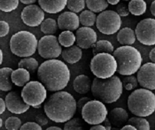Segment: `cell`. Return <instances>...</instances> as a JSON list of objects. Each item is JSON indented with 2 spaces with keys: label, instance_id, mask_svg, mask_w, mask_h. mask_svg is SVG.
I'll return each mask as SVG.
<instances>
[{
  "label": "cell",
  "instance_id": "cell-1",
  "mask_svg": "<svg viewBox=\"0 0 155 130\" xmlns=\"http://www.w3.org/2000/svg\"><path fill=\"white\" fill-rule=\"evenodd\" d=\"M37 77L47 91L55 93L68 86L71 79V72L64 62L56 59H49L38 67Z\"/></svg>",
  "mask_w": 155,
  "mask_h": 130
},
{
  "label": "cell",
  "instance_id": "cell-2",
  "mask_svg": "<svg viewBox=\"0 0 155 130\" xmlns=\"http://www.w3.org/2000/svg\"><path fill=\"white\" fill-rule=\"evenodd\" d=\"M44 110L53 122L65 123L73 119L76 112V101L67 91L55 92L45 102Z\"/></svg>",
  "mask_w": 155,
  "mask_h": 130
},
{
  "label": "cell",
  "instance_id": "cell-3",
  "mask_svg": "<svg viewBox=\"0 0 155 130\" xmlns=\"http://www.w3.org/2000/svg\"><path fill=\"white\" fill-rule=\"evenodd\" d=\"M91 91L96 100L104 104H111L117 101L123 94V86L117 75L107 79L95 77L92 82Z\"/></svg>",
  "mask_w": 155,
  "mask_h": 130
},
{
  "label": "cell",
  "instance_id": "cell-4",
  "mask_svg": "<svg viewBox=\"0 0 155 130\" xmlns=\"http://www.w3.org/2000/svg\"><path fill=\"white\" fill-rule=\"evenodd\" d=\"M117 64V73L123 76L134 75L142 66L140 52L133 46H121L113 52Z\"/></svg>",
  "mask_w": 155,
  "mask_h": 130
},
{
  "label": "cell",
  "instance_id": "cell-5",
  "mask_svg": "<svg viewBox=\"0 0 155 130\" xmlns=\"http://www.w3.org/2000/svg\"><path fill=\"white\" fill-rule=\"evenodd\" d=\"M128 107L136 117L150 116L155 111V95L151 91L144 88L135 89L128 97Z\"/></svg>",
  "mask_w": 155,
  "mask_h": 130
},
{
  "label": "cell",
  "instance_id": "cell-6",
  "mask_svg": "<svg viewBox=\"0 0 155 130\" xmlns=\"http://www.w3.org/2000/svg\"><path fill=\"white\" fill-rule=\"evenodd\" d=\"M38 40L32 32L21 31L11 37L10 49L13 54L19 57H29L34 55L37 49Z\"/></svg>",
  "mask_w": 155,
  "mask_h": 130
},
{
  "label": "cell",
  "instance_id": "cell-7",
  "mask_svg": "<svg viewBox=\"0 0 155 130\" xmlns=\"http://www.w3.org/2000/svg\"><path fill=\"white\" fill-rule=\"evenodd\" d=\"M90 68L96 78L107 79L112 77L117 72V64L112 54L99 53L92 58Z\"/></svg>",
  "mask_w": 155,
  "mask_h": 130
},
{
  "label": "cell",
  "instance_id": "cell-8",
  "mask_svg": "<svg viewBox=\"0 0 155 130\" xmlns=\"http://www.w3.org/2000/svg\"><path fill=\"white\" fill-rule=\"evenodd\" d=\"M21 96L26 105L38 108L47 98V90L39 81H30L23 87Z\"/></svg>",
  "mask_w": 155,
  "mask_h": 130
},
{
  "label": "cell",
  "instance_id": "cell-9",
  "mask_svg": "<svg viewBox=\"0 0 155 130\" xmlns=\"http://www.w3.org/2000/svg\"><path fill=\"white\" fill-rule=\"evenodd\" d=\"M82 119L90 125L101 124L108 116V111L103 103L97 100H91L82 108Z\"/></svg>",
  "mask_w": 155,
  "mask_h": 130
},
{
  "label": "cell",
  "instance_id": "cell-10",
  "mask_svg": "<svg viewBox=\"0 0 155 130\" xmlns=\"http://www.w3.org/2000/svg\"><path fill=\"white\" fill-rule=\"evenodd\" d=\"M96 28L102 34L112 35L120 29L122 19L114 10H105L96 17Z\"/></svg>",
  "mask_w": 155,
  "mask_h": 130
},
{
  "label": "cell",
  "instance_id": "cell-11",
  "mask_svg": "<svg viewBox=\"0 0 155 130\" xmlns=\"http://www.w3.org/2000/svg\"><path fill=\"white\" fill-rule=\"evenodd\" d=\"M37 50L41 57L49 60L58 58L61 55L62 48L56 36L45 35L38 41Z\"/></svg>",
  "mask_w": 155,
  "mask_h": 130
},
{
  "label": "cell",
  "instance_id": "cell-12",
  "mask_svg": "<svg viewBox=\"0 0 155 130\" xmlns=\"http://www.w3.org/2000/svg\"><path fill=\"white\" fill-rule=\"evenodd\" d=\"M136 39L142 44L151 46L155 45V20L146 18L138 23L135 28Z\"/></svg>",
  "mask_w": 155,
  "mask_h": 130
},
{
  "label": "cell",
  "instance_id": "cell-13",
  "mask_svg": "<svg viewBox=\"0 0 155 130\" xmlns=\"http://www.w3.org/2000/svg\"><path fill=\"white\" fill-rule=\"evenodd\" d=\"M138 83L148 90L155 89V64L151 62L146 63L140 67L137 72Z\"/></svg>",
  "mask_w": 155,
  "mask_h": 130
},
{
  "label": "cell",
  "instance_id": "cell-14",
  "mask_svg": "<svg viewBox=\"0 0 155 130\" xmlns=\"http://www.w3.org/2000/svg\"><path fill=\"white\" fill-rule=\"evenodd\" d=\"M21 17L26 26L37 27L44 21L45 14L40 7L34 4L25 7L22 11Z\"/></svg>",
  "mask_w": 155,
  "mask_h": 130
},
{
  "label": "cell",
  "instance_id": "cell-15",
  "mask_svg": "<svg viewBox=\"0 0 155 130\" xmlns=\"http://www.w3.org/2000/svg\"><path fill=\"white\" fill-rule=\"evenodd\" d=\"M75 35L76 45L81 49L92 48L97 40L96 32L88 27H81L76 30Z\"/></svg>",
  "mask_w": 155,
  "mask_h": 130
},
{
  "label": "cell",
  "instance_id": "cell-16",
  "mask_svg": "<svg viewBox=\"0 0 155 130\" xmlns=\"http://www.w3.org/2000/svg\"><path fill=\"white\" fill-rule=\"evenodd\" d=\"M6 108L15 115L23 114L30 109V106L26 105L21 98V94L15 91H11L5 97Z\"/></svg>",
  "mask_w": 155,
  "mask_h": 130
},
{
  "label": "cell",
  "instance_id": "cell-17",
  "mask_svg": "<svg viewBox=\"0 0 155 130\" xmlns=\"http://www.w3.org/2000/svg\"><path fill=\"white\" fill-rule=\"evenodd\" d=\"M79 17L76 14L67 11L61 14L58 18L57 24L58 29L64 31L73 32L76 31L80 27Z\"/></svg>",
  "mask_w": 155,
  "mask_h": 130
},
{
  "label": "cell",
  "instance_id": "cell-18",
  "mask_svg": "<svg viewBox=\"0 0 155 130\" xmlns=\"http://www.w3.org/2000/svg\"><path fill=\"white\" fill-rule=\"evenodd\" d=\"M40 8L49 14H57L60 13L65 8L67 5V0H54V1H47V0H39L38 1Z\"/></svg>",
  "mask_w": 155,
  "mask_h": 130
},
{
  "label": "cell",
  "instance_id": "cell-19",
  "mask_svg": "<svg viewBox=\"0 0 155 130\" xmlns=\"http://www.w3.org/2000/svg\"><path fill=\"white\" fill-rule=\"evenodd\" d=\"M108 118L112 125L115 127L120 128L124 126L125 123L128 122L129 114L124 108L117 107L114 108L110 112Z\"/></svg>",
  "mask_w": 155,
  "mask_h": 130
},
{
  "label": "cell",
  "instance_id": "cell-20",
  "mask_svg": "<svg viewBox=\"0 0 155 130\" xmlns=\"http://www.w3.org/2000/svg\"><path fill=\"white\" fill-rule=\"evenodd\" d=\"M61 55L64 60L69 64H74L79 62L83 56L82 50L77 45H73L62 50Z\"/></svg>",
  "mask_w": 155,
  "mask_h": 130
},
{
  "label": "cell",
  "instance_id": "cell-21",
  "mask_svg": "<svg viewBox=\"0 0 155 130\" xmlns=\"http://www.w3.org/2000/svg\"><path fill=\"white\" fill-rule=\"evenodd\" d=\"M92 80L88 76L81 74L78 75L73 81L74 90L80 94H85L91 91Z\"/></svg>",
  "mask_w": 155,
  "mask_h": 130
},
{
  "label": "cell",
  "instance_id": "cell-22",
  "mask_svg": "<svg viewBox=\"0 0 155 130\" xmlns=\"http://www.w3.org/2000/svg\"><path fill=\"white\" fill-rule=\"evenodd\" d=\"M11 80L18 87H24L30 80V73L26 69L18 68L11 73Z\"/></svg>",
  "mask_w": 155,
  "mask_h": 130
},
{
  "label": "cell",
  "instance_id": "cell-23",
  "mask_svg": "<svg viewBox=\"0 0 155 130\" xmlns=\"http://www.w3.org/2000/svg\"><path fill=\"white\" fill-rule=\"evenodd\" d=\"M117 39L123 46H131L136 41L135 31L128 27H125L118 32Z\"/></svg>",
  "mask_w": 155,
  "mask_h": 130
},
{
  "label": "cell",
  "instance_id": "cell-24",
  "mask_svg": "<svg viewBox=\"0 0 155 130\" xmlns=\"http://www.w3.org/2000/svg\"><path fill=\"white\" fill-rule=\"evenodd\" d=\"M13 69L3 67L0 69V90L8 92L12 90L13 84L11 80V73Z\"/></svg>",
  "mask_w": 155,
  "mask_h": 130
},
{
  "label": "cell",
  "instance_id": "cell-25",
  "mask_svg": "<svg viewBox=\"0 0 155 130\" xmlns=\"http://www.w3.org/2000/svg\"><path fill=\"white\" fill-rule=\"evenodd\" d=\"M92 48L94 56L99 53H107L112 54L115 50L112 43L107 40H101L96 42Z\"/></svg>",
  "mask_w": 155,
  "mask_h": 130
},
{
  "label": "cell",
  "instance_id": "cell-26",
  "mask_svg": "<svg viewBox=\"0 0 155 130\" xmlns=\"http://www.w3.org/2000/svg\"><path fill=\"white\" fill-rule=\"evenodd\" d=\"M130 14L135 16L144 14L147 10V3L143 0H131L128 5Z\"/></svg>",
  "mask_w": 155,
  "mask_h": 130
},
{
  "label": "cell",
  "instance_id": "cell-27",
  "mask_svg": "<svg viewBox=\"0 0 155 130\" xmlns=\"http://www.w3.org/2000/svg\"><path fill=\"white\" fill-rule=\"evenodd\" d=\"M58 29L57 22L52 18L44 19L41 24V30L46 35H53Z\"/></svg>",
  "mask_w": 155,
  "mask_h": 130
},
{
  "label": "cell",
  "instance_id": "cell-28",
  "mask_svg": "<svg viewBox=\"0 0 155 130\" xmlns=\"http://www.w3.org/2000/svg\"><path fill=\"white\" fill-rule=\"evenodd\" d=\"M80 23L84 27H88L91 28L96 24V14L92 12L91 11L86 10L83 11L78 16Z\"/></svg>",
  "mask_w": 155,
  "mask_h": 130
},
{
  "label": "cell",
  "instance_id": "cell-29",
  "mask_svg": "<svg viewBox=\"0 0 155 130\" xmlns=\"http://www.w3.org/2000/svg\"><path fill=\"white\" fill-rule=\"evenodd\" d=\"M38 67H39V64L37 59L31 57L22 59L18 63V68L26 69L30 73H34L37 71Z\"/></svg>",
  "mask_w": 155,
  "mask_h": 130
},
{
  "label": "cell",
  "instance_id": "cell-30",
  "mask_svg": "<svg viewBox=\"0 0 155 130\" xmlns=\"http://www.w3.org/2000/svg\"><path fill=\"white\" fill-rule=\"evenodd\" d=\"M85 5L88 8V10L91 11L93 13H101L108 7V3L105 0H100V1H93V0H87L85 1Z\"/></svg>",
  "mask_w": 155,
  "mask_h": 130
},
{
  "label": "cell",
  "instance_id": "cell-31",
  "mask_svg": "<svg viewBox=\"0 0 155 130\" xmlns=\"http://www.w3.org/2000/svg\"><path fill=\"white\" fill-rule=\"evenodd\" d=\"M58 41L61 46L68 48L74 45L76 42L75 35L72 31H64L59 35Z\"/></svg>",
  "mask_w": 155,
  "mask_h": 130
},
{
  "label": "cell",
  "instance_id": "cell-32",
  "mask_svg": "<svg viewBox=\"0 0 155 130\" xmlns=\"http://www.w3.org/2000/svg\"><path fill=\"white\" fill-rule=\"evenodd\" d=\"M128 124L134 126L137 130H150V124L144 117H133L128 119Z\"/></svg>",
  "mask_w": 155,
  "mask_h": 130
},
{
  "label": "cell",
  "instance_id": "cell-33",
  "mask_svg": "<svg viewBox=\"0 0 155 130\" xmlns=\"http://www.w3.org/2000/svg\"><path fill=\"white\" fill-rule=\"evenodd\" d=\"M18 0H0V10L5 13H9L17 9L19 6Z\"/></svg>",
  "mask_w": 155,
  "mask_h": 130
},
{
  "label": "cell",
  "instance_id": "cell-34",
  "mask_svg": "<svg viewBox=\"0 0 155 130\" xmlns=\"http://www.w3.org/2000/svg\"><path fill=\"white\" fill-rule=\"evenodd\" d=\"M63 130H85L84 124L80 118H73L66 122Z\"/></svg>",
  "mask_w": 155,
  "mask_h": 130
},
{
  "label": "cell",
  "instance_id": "cell-35",
  "mask_svg": "<svg viewBox=\"0 0 155 130\" xmlns=\"http://www.w3.org/2000/svg\"><path fill=\"white\" fill-rule=\"evenodd\" d=\"M66 6L70 10V12L77 14L84 10L85 7V1H84V0H80V1H78V0H76V1L69 0V1H68Z\"/></svg>",
  "mask_w": 155,
  "mask_h": 130
},
{
  "label": "cell",
  "instance_id": "cell-36",
  "mask_svg": "<svg viewBox=\"0 0 155 130\" xmlns=\"http://www.w3.org/2000/svg\"><path fill=\"white\" fill-rule=\"evenodd\" d=\"M122 84H123V88L129 91L135 90L138 84L137 77L135 75L125 76L122 81Z\"/></svg>",
  "mask_w": 155,
  "mask_h": 130
},
{
  "label": "cell",
  "instance_id": "cell-37",
  "mask_svg": "<svg viewBox=\"0 0 155 130\" xmlns=\"http://www.w3.org/2000/svg\"><path fill=\"white\" fill-rule=\"evenodd\" d=\"M5 125L7 130H19L22 126V121L19 117L12 116L5 121Z\"/></svg>",
  "mask_w": 155,
  "mask_h": 130
},
{
  "label": "cell",
  "instance_id": "cell-38",
  "mask_svg": "<svg viewBox=\"0 0 155 130\" xmlns=\"http://www.w3.org/2000/svg\"><path fill=\"white\" fill-rule=\"evenodd\" d=\"M116 12L120 16V17H127L130 14L128 5L124 3H120L117 5L116 7Z\"/></svg>",
  "mask_w": 155,
  "mask_h": 130
},
{
  "label": "cell",
  "instance_id": "cell-39",
  "mask_svg": "<svg viewBox=\"0 0 155 130\" xmlns=\"http://www.w3.org/2000/svg\"><path fill=\"white\" fill-rule=\"evenodd\" d=\"M19 130H43L35 122H27L21 126Z\"/></svg>",
  "mask_w": 155,
  "mask_h": 130
},
{
  "label": "cell",
  "instance_id": "cell-40",
  "mask_svg": "<svg viewBox=\"0 0 155 130\" xmlns=\"http://www.w3.org/2000/svg\"><path fill=\"white\" fill-rule=\"evenodd\" d=\"M10 31V26L7 22L0 20V38L6 36Z\"/></svg>",
  "mask_w": 155,
  "mask_h": 130
},
{
  "label": "cell",
  "instance_id": "cell-41",
  "mask_svg": "<svg viewBox=\"0 0 155 130\" xmlns=\"http://www.w3.org/2000/svg\"><path fill=\"white\" fill-rule=\"evenodd\" d=\"M35 122L38 124V125L42 126H44L47 125L49 122V119L46 116V114L43 113H39L35 117Z\"/></svg>",
  "mask_w": 155,
  "mask_h": 130
},
{
  "label": "cell",
  "instance_id": "cell-42",
  "mask_svg": "<svg viewBox=\"0 0 155 130\" xmlns=\"http://www.w3.org/2000/svg\"><path fill=\"white\" fill-rule=\"evenodd\" d=\"M91 99L88 97H82L76 102V110L81 113L82 108L87 104V102L91 101Z\"/></svg>",
  "mask_w": 155,
  "mask_h": 130
},
{
  "label": "cell",
  "instance_id": "cell-43",
  "mask_svg": "<svg viewBox=\"0 0 155 130\" xmlns=\"http://www.w3.org/2000/svg\"><path fill=\"white\" fill-rule=\"evenodd\" d=\"M5 110H6V105H5V100L0 98V116L3 114Z\"/></svg>",
  "mask_w": 155,
  "mask_h": 130
},
{
  "label": "cell",
  "instance_id": "cell-44",
  "mask_svg": "<svg viewBox=\"0 0 155 130\" xmlns=\"http://www.w3.org/2000/svg\"><path fill=\"white\" fill-rule=\"evenodd\" d=\"M103 126L105 128V129H106V130H110L112 129V124L110 123V121H109V119H108V117H107L106 118V119H105V120L103 121Z\"/></svg>",
  "mask_w": 155,
  "mask_h": 130
},
{
  "label": "cell",
  "instance_id": "cell-45",
  "mask_svg": "<svg viewBox=\"0 0 155 130\" xmlns=\"http://www.w3.org/2000/svg\"><path fill=\"white\" fill-rule=\"evenodd\" d=\"M90 130H106V129L102 124H97V125H93L90 128Z\"/></svg>",
  "mask_w": 155,
  "mask_h": 130
},
{
  "label": "cell",
  "instance_id": "cell-46",
  "mask_svg": "<svg viewBox=\"0 0 155 130\" xmlns=\"http://www.w3.org/2000/svg\"><path fill=\"white\" fill-rule=\"evenodd\" d=\"M149 59L151 61V63H154L155 62V48H153V49L150 51L149 53Z\"/></svg>",
  "mask_w": 155,
  "mask_h": 130
},
{
  "label": "cell",
  "instance_id": "cell-47",
  "mask_svg": "<svg viewBox=\"0 0 155 130\" xmlns=\"http://www.w3.org/2000/svg\"><path fill=\"white\" fill-rule=\"evenodd\" d=\"M120 130H137L134 126L130 125V124H126V125L123 126Z\"/></svg>",
  "mask_w": 155,
  "mask_h": 130
},
{
  "label": "cell",
  "instance_id": "cell-48",
  "mask_svg": "<svg viewBox=\"0 0 155 130\" xmlns=\"http://www.w3.org/2000/svg\"><path fill=\"white\" fill-rule=\"evenodd\" d=\"M21 2L24 4L26 5L27 6L31 5H34V3H36V0H21Z\"/></svg>",
  "mask_w": 155,
  "mask_h": 130
},
{
  "label": "cell",
  "instance_id": "cell-49",
  "mask_svg": "<svg viewBox=\"0 0 155 130\" xmlns=\"http://www.w3.org/2000/svg\"><path fill=\"white\" fill-rule=\"evenodd\" d=\"M150 11H151V14L154 17L155 16V1H153L151 5Z\"/></svg>",
  "mask_w": 155,
  "mask_h": 130
},
{
  "label": "cell",
  "instance_id": "cell-50",
  "mask_svg": "<svg viewBox=\"0 0 155 130\" xmlns=\"http://www.w3.org/2000/svg\"><path fill=\"white\" fill-rule=\"evenodd\" d=\"M107 3H108V5L110 4L111 5H116L120 3V1H119V0H108Z\"/></svg>",
  "mask_w": 155,
  "mask_h": 130
},
{
  "label": "cell",
  "instance_id": "cell-51",
  "mask_svg": "<svg viewBox=\"0 0 155 130\" xmlns=\"http://www.w3.org/2000/svg\"><path fill=\"white\" fill-rule=\"evenodd\" d=\"M46 130H63V129L58 126H51V127L48 128Z\"/></svg>",
  "mask_w": 155,
  "mask_h": 130
},
{
  "label": "cell",
  "instance_id": "cell-52",
  "mask_svg": "<svg viewBox=\"0 0 155 130\" xmlns=\"http://www.w3.org/2000/svg\"><path fill=\"white\" fill-rule=\"evenodd\" d=\"M3 61V51L1 49V48H0V66H1V64H2Z\"/></svg>",
  "mask_w": 155,
  "mask_h": 130
},
{
  "label": "cell",
  "instance_id": "cell-53",
  "mask_svg": "<svg viewBox=\"0 0 155 130\" xmlns=\"http://www.w3.org/2000/svg\"><path fill=\"white\" fill-rule=\"evenodd\" d=\"M2 126H3V119L0 117V129L2 128Z\"/></svg>",
  "mask_w": 155,
  "mask_h": 130
},
{
  "label": "cell",
  "instance_id": "cell-54",
  "mask_svg": "<svg viewBox=\"0 0 155 130\" xmlns=\"http://www.w3.org/2000/svg\"><path fill=\"white\" fill-rule=\"evenodd\" d=\"M110 130H120V128H117V127H113L112 128V129Z\"/></svg>",
  "mask_w": 155,
  "mask_h": 130
}]
</instances>
